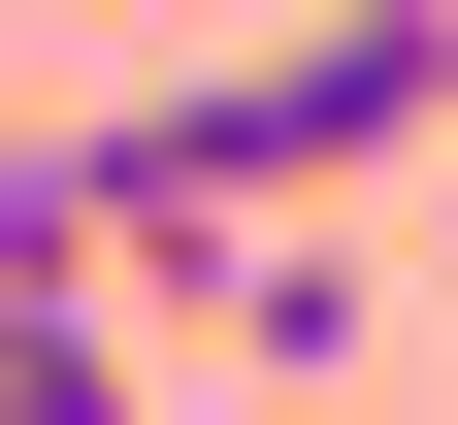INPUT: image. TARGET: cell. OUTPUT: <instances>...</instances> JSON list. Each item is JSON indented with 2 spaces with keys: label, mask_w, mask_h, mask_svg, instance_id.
Wrapping results in <instances>:
<instances>
[{
  "label": "cell",
  "mask_w": 458,
  "mask_h": 425,
  "mask_svg": "<svg viewBox=\"0 0 458 425\" xmlns=\"http://www.w3.org/2000/svg\"><path fill=\"white\" fill-rule=\"evenodd\" d=\"M164 98H197V164H229V197H360V164H426V132H458V0H327V33L164 66Z\"/></svg>",
  "instance_id": "cell-1"
},
{
  "label": "cell",
  "mask_w": 458,
  "mask_h": 425,
  "mask_svg": "<svg viewBox=\"0 0 458 425\" xmlns=\"http://www.w3.org/2000/svg\"><path fill=\"white\" fill-rule=\"evenodd\" d=\"M0 425H131V327H98V294H33V262H0Z\"/></svg>",
  "instance_id": "cell-2"
},
{
  "label": "cell",
  "mask_w": 458,
  "mask_h": 425,
  "mask_svg": "<svg viewBox=\"0 0 458 425\" xmlns=\"http://www.w3.org/2000/svg\"><path fill=\"white\" fill-rule=\"evenodd\" d=\"M426 294H458V262H426ZM426 360H458V327H426Z\"/></svg>",
  "instance_id": "cell-3"
}]
</instances>
